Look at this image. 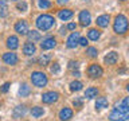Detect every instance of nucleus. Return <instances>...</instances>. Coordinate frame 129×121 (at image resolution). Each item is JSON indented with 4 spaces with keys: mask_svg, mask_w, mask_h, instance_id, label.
Segmentation results:
<instances>
[{
    "mask_svg": "<svg viewBox=\"0 0 129 121\" xmlns=\"http://www.w3.org/2000/svg\"><path fill=\"white\" fill-rule=\"evenodd\" d=\"M73 75H74V77H77V78H78V77H81V73H79L78 70H77V71H73Z\"/></svg>",
    "mask_w": 129,
    "mask_h": 121,
    "instance_id": "nucleus-39",
    "label": "nucleus"
},
{
    "mask_svg": "<svg viewBox=\"0 0 129 121\" xmlns=\"http://www.w3.org/2000/svg\"><path fill=\"white\" fill-rule=\"evenodd\" d=\"M73 117V110L70 108H63L59 112V120L60 121H69Z\"/></svg>",
    "mask_w": 129,
    "mask_h": 121,
    "instance_id": "nucleus-14",
    "label": "nucleus"
},
{
    "mask_svg": "<svg viewBox=\"0 0 129 121\" xmlns=\"http://www.w3.org/2000/svg\"><path fill=\"white\" fill-rule=\"evenodd\" d=\"M108 105H109V102L105 97H100V98H97V101H95V109L97 110H102V109L108 108Z\"/></svg>",
    "mask_w": 129,
    "mask_h": 121,
    "instance_id": "nucleus-19",
    "label": "nucleus"
},
{
    "mask_svg": "<svg viewBox=\"0 0 129 121\" xmlns=\"http://www.w3.org/2000/svg\"><path fill=\"white\" fill-rule=\"evenodd\" d=\"M7 47L10 48V50H16V48L19 47V39L16 38L15 35H11V36H8V39H7Z\"/></svg>",
    "mask_w": 129,
    "mask_h": 121,
    "instance_id": "nucleus-15",
    "label": "nucleus"
},
{
    "mask_svg": "<svg viewBox=\"0 0 129 121\" xmlns=\"http://www.w3.org/2000/svg\"><path fill=\"white\" fill-rule=\"evenodd\" d=\"M128 118H129V108L125 106L122 102L116 105V108L109 114L110 121H126Z\"/></svg>",
    "mask_w": 129,
    "mask_h": 121,
    "instance_id": "nucleus-1",
    "label": "nucleus"
},
{
    "mask_svg": "<svg viewBox=\"0 0 129 121\" xmlns=\"http://www.w3.org/2000/svg\"><path fill=\"white\" fill-rule=\"evenodd\" d=\"M16 8H18L19 11H22V12L27 11V3H24V2H22V3H18V4H16Z\"/></svg>",
    "mask_w": 129,
    "mask_h": 121,
    "instance_id": "nucleus-31",
    "label": "nucleus"
},
{
    "mask_svg": "<svg viewBox=\"0 0 129 121\" xmlns=\"http://www.w3.org/2000/svg\"><path fill=\"white\" fill-rule=\"evenodd\" d=\"M35 51H36V47H35V44L32 43V42H30V40H28L27 43H24V46H23V52H24V55L31 56V55L35 54Z\"/></svg>",
    "mask_w": 129,
    "mask_h": 121,
    "instance_id": "nucleus-13",
    "label": "nucleus"
},
{
    "mask_svg": "<svg viewBox=\"0 0 129 121\" xmlns=\"http://www.w3.org/2000/svg\"><path fill=\"white\" fill-rule=\"evenodd\" d=\"M14 2H18V0H14Z\"/></svg>",
    "mask_w": 129,
    "mask_h": 121,
    "instance_id": "nucleus-43",
    "label": "nucleus"
},
{
    "mask_svg": "<svg viewBox=\"0 0 129 121\" xmlns=\"http://www.w3.org/2000/svg\"><path fill=\"white\" fill-rule=\"evenodd\" d=\"M35 23H36V27H38L40 31H47L55 24V19H54V16H51V15L43 14V15H39L38 18H36Z\"/></svg>",
    "mask_w": 129,
    "mask_h": 121,
    "instance_id": "nucleus-3",
    "label": "nucleus"
},
{
    "mask_svg": "<svg viewBox=\"0 0 129 121\" xmlns=\"http://www.w3.org/2000/svg\"><path fill=\"white\" fill-rule=\"evenodd\" d=\"M109 22H110V16H109V15H101L95 20L97 26H100V27H102V28L108 27L109 26Z\"/></svg>",
    "mask_w": 129,
    "mask_h": 121,
    "instance_id": "nucleus-16",
    "label": "nucleus"
},
{
    "mask_svg": "<svg viewBox=\"0 0 129 121\" xmlns=\"http://www.w3.org/2000/svg\"><path fill=\"white\" fill-rule=\"evenodd\" d=\"M117 60H118V54H117L116 51L108 52V54L105 55V58H104L105 65H109V66H112V65H116Z\"/></svg>",
    "mask_w": 129,
    "mask_h": 121,
    "instance_id": "nucleus-12",
    "label": "nucleus"
},
{
    "mask_svg": "<svg viewBox=\"0 0 129 121\" xmlns=\"http://www.w3.org/2000/svg\"><path fill=\"white\" fill-rule=\"evenodd\" d=\"M3 6H7V0H0V7Z\"/></svg>",
    "mask_w": 129,
    "mask_h": 121,
    "instance_id": "nucleus-40",
    "label": "nucleus"
},
{
    "mask_svg": "<svg viewBox=\"0 0 129 121\" xmlns=\"http://www.w3.org/2000/svg\"><path fill=\"white\" fill-rule=\"evenodd\" d=\"M59 98V94L56 92H46L42 94V101L44 104H54Z\"/></svg>",
    "mask_w": 129,
    "mask_h": 121,
    "instance_id": "nucleus-7",
    "label": "nucleus"
},
{
    "mask_svg": "<svg viewBox=\"0 0 129 121\" xmlns=\"http://www.w3.org/2000/svg\"><path fill=\"white\" fill-rule=\"evenodd\" d=\"M75 27H77V24H75V23H70V24L67 26L69 30H75Z\"/></svg>",
    "mask_w": 129,
    "mask_h": 121,
    "instance_id": "nucleus-37",
    "label": "nucleus"
},
{
    "mask_svg": "<svg viewBox=\"0 0 129 121\" xmlns=\"http://www.w3.org/2000/svg\"><path fill=\"white\" fill-rule=\"evenodd\" d=\"M15 31L18 32L19 35H27L28 34V23L26 20H18L15 23Z\"/></svg>",
    "mask_w": 129,
    "mask_h": 121,
    "instance_id": "nucleus-9",
    "label": "nucleus"
},
{
    "mask_svg": "<svg viewBox=\"0 0 129 121\" xmlns=\"http://www.w3.org/2000/svg\"><path fill=\"white\" fill-rule=\"evenodd\" d=\"M27 36H28V40L30 42H38V40H40V32H38V31H35V30H32V31H28V34H27Z\"/></svg>",
    "mask_w": 129,
    "mask_h": 121,
    "instance_id": "nucleus-22",
    "label": "nucleus"
},
{
    "mask_svg": "<svg viewBox=\"0 0 129 121\" xmlns=\"http://www.w3.org/2000/svg\"><path fill=\"white\" fill-rule=\"evenodd\" d=\"M7 15H8V8H7V6L0 7V16H2V18H6Z\"/></svg>",
    "mask_w": 129,
    "mask_h": 121,
    "instance_id": "nucleus-32",
    "label": "nucleus"
},
{
    "mask_svg": "<svg viewBox=\"0 0 129 121\" xmlns=\"http://www.w3.org/2000/svg\"><path fill=\"white\" fill-rule=\"evenodd\" d=\"M129 28V22L125 15H117L114 18V23H113V31L117 35H124Z\"/></svg>",
    "mask_w": 129,
    "mask_h": 121,
    "instance_id": "nucleus-2",
    "label": "nucleus"
},
{
    "mask_svg": "<svg viewBox=\"0 0 129 121\" xmlns=\"http://www.w3.org/2000/svg\"><path fill=\"white\" fill-rule=\"evenodd\" d=\"M58 18L60 19V20H70L71 18H73V11L71 10H60L59 12H58Z\"/></svg>",
    "mask_w": 129,
    "mask_h": 121,
    "instance_id": "nucleus-18",
    "label": "nucleus"
},
{
    "mask_svg": "<svg viewBox=\"0 0 129 121\" xmlns=\"http://www.w3.org/2000/svg\"><path fill=\"white\" fill-rule=\"evenodd\" d=\"M79 44H81V46H83V47H86L89 44V42H87L86 38H79Z\"/></svg>",
    "mask_w": 129,
    "mask_h": 121,
    "instance_id": "nucleus-35",
    "label": "nucleus"
},
{
    "mask_svg": "<svg viewBox=\"0 0 129 121\" xmlns=\"http://www.w3.org/2000/svg\"><path fill=\"white\" fill-rule=\"evenodd\" d=\"M122 104L125 105V106H128V108H129V97H126V98H124V100H122Z\"/></svg>",
    "mask_w": 129,
    "mask_h": 121,
    "instance_id": "nucleus-36",
    "label": "nucleus"
},
{
    "mask_svg": "<svg viewBox=\"0 0 129 121\" xmlns=\"http://www.w3.org/2000/svg\"><path fill=\"white\" fill-rule=\"evenodd\" d=\"M126 90L129 92V83H128V86H126Z\"/></svg>",
    "mask_w": 129,
    "mask_h": 121,
    "instance_id": "nucleus-41",
    "label": "nucleus"
},
{
    "mask_svg": "<svg viewBox=\"0 0 129 121\" xmlns=\"http://www.w3.org/2000/svg\"><path fill=\"white\" fill-rule=\"evenodd\" d=\"M78 66H79V63L77 60H70L69 62V69H78Z\"/></svg>",
    "mask_w": 129,
    "mask_h": 121,
    "instance_id": "nucleus-33",
    "label": "nucleus"
},
{
    "mask_svg": "<svg viewBox=\"0 0 129 121\" xmlns=\"http://www.w3.org/2000/svg\"><path fill=\"white\" fill-rule=\"evenodd\" d=\"M73 105H74V108H82L83 106V98L77 97V98L73 101Z\"/></svg>",
    "mask_w": 129,
    "mask_h": 121,
    "instance_id": "nucleus-29",
    "label": "nucleus"
},
{
    "mask_svg": "<svg viewBox=\"0 0 129 121\" xmlns=\"http://www.w3.org/2000/svg\"><path fill=\"white\" fill-rule=\"evenodd\" d=\"M27 113V109H26V106L24 105H19V106H16L15 109H14V117L15 118H22V117H24V114Z\"/></svg>",
    "mask_w": 129,
    "mask_h": 121,
    "instance_id": "nucleus-17",
    "label": "nucleus"
},
{
    "mask_svg": "<svg viewBox=\"0 0 129 121\" xmlns=\"http://www.w3.org/2000/svg\"><path fill=\"white\" fill-rule=\"evenodd\" d=\"M51 60V55L50 54H42L38 58V65L39 66H47Z\"/></svg>",
    "mask_w": 129,
    "mask_h": 121,
    "instance_id": "nucleus-20",
    "label": "nucleus"
},
{
    "mask_svg": "<svg viewBox=\"0 0 129 121\" xmlns=\"http://www.w3.org/2000/svg\"><path fill=\"white\" fill-rule=\"evenodd\" d=\"M8 89H10V82H6V83L2 86V89H0V92H2V93H7Z\"/></svg>",
    "mask_w": 129,
    "mask_h": 121,
    "instance_id": "nucleus-34",
    "label": "nucleus"
},
{
    "mask_svg": "<svg viewBox=\"0 0 129 121\" xmlns=\"http://www.w3.org/2000/svg\"><path fill=\"white\" fill-rule=\"evenodd\" d=\"M31 82L36 87H44L48 82V78L43 71H34L31 74Z\"/></svg>",
    "mask_w": 129,
    "mask_h": 121,
    "instance_id": "nucleus-4",
    "label": "nucleus"
},
{
    "mask_svg": "<svg viewBox=\"0 0 129 121\" xmlns=\"http://www.w3.org/2000/svg\"><path fill=\"white\" fill-rule=\"evenodd\" d=\"M31 114H32V117L38 118V117H40V116L44 114V109L40 108V106H34V108L31 109Z\"/></svg>",
    "mask_w": 129,
    "mask_h": 121,
    "instance_id": "nucleus-24",
    "label": "nucleus"
},
{
    "mask_svg": "<svg viewBox=\"0 0 129 121\" xmlns=\"http://www.w3.org/2000/svg\"><path fill=\"white\" fill-rule=\"evenodd\" d=\"M86 54H87V56H90V58H97V56H98V50H97L95 47H87Z\"/></svg>",
    "mask_w": 129,
    "mask_h": 121,
    "instance_id": "nucleus-28",
    "label": "nucleus"
},
{
    "mask_svg": "<svg viewBox=\"0 0 129 121\" xmlns=\"http://www.w3.org/2000/svg\"><path fill=\"white\" fill-rule=\"evenodd\" d=\"M56 3H58L59 6H63V4H66V3H69V0H56Z\"/></svg>",
    "mask_w": 129,
    "mask_h": 121,
    "instance_id": "nucleus-38",
    "label": "nucleus"
},
{
    "mask_svg": "<svg viewBox=\"0 0 129 121\" xmlns=\"http://www.w3.org/2000/svg\"><path fill=\"white\" fill-rule=\"evenodd\" d=\"M30 93H31V89H30V86H28L27 83H23L22 86H20V89H19L20 97H27Z\"/></svg>",
    "mask_w": 129,
    "mask_h": 121,
    "instance_id": "nucleus-25",
    "label": "nucleus"
},
{
    "mask_svg": "<svg viewBox=\"0 0 129 121\" xmlns=\"http://www.w3.org/2000/svg\"><path fill=\"white\" fill-rule=\"evenodd\" d=\"M120 2H126V0H120Z\"/></svg>",
    "mask_w": 129,
    "mask_h": 121,
    "instance_id": "nucleus-42",
    "label": "nucleus"
},
{
    "mask_svg": "<svg viewBox=\"0 0 129 121\" xmlns=\"http://www.w3.org/2000/svg\"><path fill=\"white\" fill-rule=\"evenodd\" d=\"M100 36H101V32L97 30V28H91V30H89V32H87V38L90 40H94V42L100 39Z\"/></svg>",
    "mask_w": 129,
    "mask_h": 121,
    "instance_id": "nucleus-23",
    "label": "nucleus"
},
{
    "mask_svg": "<svg viewBox=\"0 0 129 121\" xmlns=\"http://www.w3.org/2000/svg\"><path fill=\"white\" fill-rule=\"evenodd\" d=\"M3 60H4V63L6 65H10V66H14V65L18 63V55L15 54V52H12V51H8V52H4L3 54Z\"/></svg>",
    "mask_w": 129,
    "mask_h": 121,
    "instance_id": "nucleus-8",
    "label": "nucleus"
},
{
    "mask_svg": "<svg viewBox=\"0 0 129 121\" xmlns=\"http://www.w3.org/2000/svg\"><path fill=\"white\" fill-rule=\"evenodd\" d=\"M97 96H98V89H97V87H87L86 92H85V97L89 98V100L95 98Z\"/></svg>",
    "mask_w": 129,
    "mask_h": 121,
    "instance_id": "nucleus-21",
    "label": "nucleus"
},
{
    "mask_svg": "<svg viewBox=\"0 0 129 121\" xmlns=\"http://www.w3.org/2000/svg\"><path fill=\"white\" fill-rule=\"evenodd\" d=\"M38 7L40 10H47L51 7V2L50 0H38Z\"/></svg>",
    "mask_w": 129,
    "mask_h": 121,
    "instance_id": "nucleus-27",
    "label": "nucleus"
},
{
    "mask_svg": "<svg viewBox=\"0 0 129 121\" xmlns=\"http://www.w3.org/2000/svg\"><path fill=\"white\" fill-rule=\"evenodd\" d=\"M87 74H89V77H90V78L95 79V78H100V77L104 74V70H102V67H101L100 65L93 63V65H90V66H89V69H87Z\"/></svg>",
    "mask_w": 129,
    "mask_h": 121,
    "instance_id": "nucleus-5",
    "label": "nucleus"
},
{
    "mask_svg": "<svg viewBox=\"0 0 129 121\" xmlns=\"http://www.w3.org/2000/svg\"><path fill=\"white\" fill-rule=\"evenodd\" d=\"M55 46H56V40H55V38H52V36L44 38L42 40V43H40V48H42V50H51V48H54Z\"/></svg>",
    "mask_w": 129,
    "mask_h": 121,
    "instance_id": "nucleus-11",
    "label": "nucleus"
},
{
    "mask_svg": "<svg viewBox=\"0 0 129 121\" xmlns=\"http://www.w3.org/2000/svg\"><path fill=\"white\" fill-rule=\"evenodd\" d=\"M78 19L81 22V26H83V27H87L89 24L91 23V15H90V12H89L87 10H82V11H81Z\"/></svg>",
    "mask_w": 129,
    "mask_h": 121,
    "instance_id": "nucleus-10",
    "label": "nucleus"
},
{
    "mask_svg": "<svg viewBox=\"0 0 129 121\" xmlns=\"http://www.w3.org/2000/svg\"><path fill=\"white\" fill-rule=\"evenodd\" d=\"M79 32H77V31H74V32H71L70 34V36L67 38V40H66V46L69 47V48H75L79 44Z\"/></svg>",
    "mask_w": 129,
    "mask_h": 121,
    "instance_id": "nucleus-6",
    "label": "nucleus"
},
{
    "mask_svg": "<svg viewBox=\"0 0 129 121\" xmlns=\"http://www.w3.org/2000/svg\"><path fill=\"white\" fill-rule=\"evenodd\" d=\"M50 70H51V73H52V74H58V73L60 71L59 63H58V62H55V63L52 65V66H51V69H50Z\"/></svg>",
    "mask_w": 129,
    "mask_h": 121,
    "instance_id": "nucleus-30",
    "label": "nucleus"
},
{
    "mask_svg": "<svg viewBox=\"0 0 129 121\" xmlns=\"http://www.w3.org/2000/svg\"><path fill=\"white\" fill-rule=\"evenodd\" d=\"M83 85L79 82V81H73V82L70 83V90L71 92H79L81 89H82Z\"/></svg>",
    "mask_w": 129,
    "mask_h": 121,
    "instance_id": "nucleus-26",
    "label": "nucleus"
}]
</instances>
